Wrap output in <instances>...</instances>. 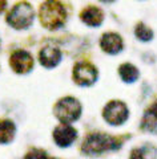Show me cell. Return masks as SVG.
Masks as SVG:
<instances>
[{
    "mask_svg": "<svg viewBox=\"0 0 157 159\" xmlns=\"http://www.w3.org/2000/svg\"><path fill=\"white\" fill-rule=\"evenodd\" d=\"M9 65H11L13 72L19 74H27L33 69L32 54L27 51H23V49L15 51L9 57Z\"/></svg>",
    "mask_w": 157,
    "mask_h": 159,
    "instance_id": "7",
    "label": "cell"
},
{
    "mask_svg": "<svg viewBox=\"0 0 157 159\" xmlns=\"http://www.w3.org/2000/svg\"><path fill=\"white\" fill-rule=\"evenodd\" d=\"M40 23L44 28L48 29H57L64 25L67 20V12L61 3L57 0H47L42 7H40Z\"/></svg>",
    "mask_w": 157,
    "mask_h": 159,
    "instance_id": "1",
    "label": "cell"
},
{
    "mask_svg": "<svg viewBox=\"0 0 157 159\" xmlns=\"http://www.w3.org/2000/svg\"><path fill=\"white\" fill-rule=\"evenodd\" d=\"M35 19V12L32 6H29L28 3H19L15 7L11 8V11L7 15V23L9 27L13 29H27L32 25Z\"/></svg>",
    "mask_w": 157,
    "mask_h": 159,
    "instance_id": "3",
    "label": "cell"
},
{
    "mask_svg": "<svg viewBox=\"0 0 157 159\" xmlns=\"http://www.w3.org/2000/svg\"><path fill=\"white\" fill-rule=\"evenodd\" d=\"M148 116L152 118V119H155V121L157 122V101L153 103V105L150 106V109H149V111L146 113Z\"/></svg>",
    "mask_w": 157,
    "mask_h": 159,
    "instance_id": "17",
    "label": "cell"
},
{
    "mask_svg": "<svg viewBox=\"0 0 157 159\" xmlns=\"http://www.w3.org/2000/svg\"><path fill=\"white\" fill-rule=\"evenodd\" d=\"M129 109L123 101H110L103 110L104 121L110 126H121L128 121Z\"/></svg>",
    "mask_w": 157,
    "mask_h": 159,
    "instance_id": "5",
    "label": "cell"
},
{
    "mask_svg": "<svg viewBox=\"0 0 157 159\" xmlns=\"http://www.w3.org/2000/svg\"><path fill=\"white\" fill-rule=\"evenodd\" d=\"M119 74L124 82L132 84L139 78V69L132 64H123L119 68Z\"/></svg>",
    "mask_w": 157,
    "mask_h": 159,
    "instance_id": "14",
    "label": "cell"
},
{
    "mask_svg": "<svg viewBox=\"0 0 157 159\" xmlns=\"http://www.w3.org/2000/svg\"><path fill=\"white\" fill-rule=\"evenodd\" d=\"M16 134V126L9 119H0V145L11 143Z\"/></svg>",
    "mask_w": 157,
    "mask_h": 159,
    "instance_id": "12",
    "label": "cell"
},
{
    "mask_svg": "<svg viewBox=\"0 0 157 159\" xmlns=\"http://www.w3.org/2000/svg\"><path fill=\"white\" fill-rule=\"evenodd\" d=\"M135 34H136V39H139L140 41H149L153 37V32L149 27L144 25V24H137L135 28Z\"/></svg>",
    "mask_w": 157,
    "mask_h": 159,
    "instance_id": "15",
    "label": "cell"
},
{
    "mask_svg": "<svg viewBox=\"0 0 157 159\" xmlns=\"http://www.w3.org/2000/svg\"><path fill=\"white\" fill-rule=\"evenodd\" d=\"M55 116L57 117L60 123L71 125L81 116V105L73 97H64L55 105Z\"/></svg>",
    "mask_w": 157,
    "mask_h": 159,
    "instance_id": "4",
    "label": "cell"
},
{
    "mask_svg": "<svg viewBox=\"0 0 157 159\" xmlns=\"http://www.w3.org/2000/svg\"><path fill=\"white\" fill-rule=\"evenodd\" d=\"M100 47L103 52L108 54H119L124 49L123 37L116 32H107L101 36Z\"/></svg>",
    "mask_w": 157,
    "mask_h": 159,
    "instance_id": "9",
    "label": "cell"
},
{
    "mask_svg": "<svg viewBox=\"0 0 157 159\" xmlns=\"http://www.w3.org/2000/svg\"><path fill=\"white\" fill-rule=\"evenodd\" d=\"M72 78L80 86H89L96 82L97 70L89 62H77L72 70Z\"/></svg>",
    "mask_w": 157,
    "mask_h": 159,
    "instance_id": "6",
    "label": "cell"
},
{
    "mask_svg": "<svg viewBox=\"0 0 157 159\" xmlns=\"http://www.w3.org/2000/svg\"><path fill=\"white\" fill-rule=\"evenodd\" d=\"M61 61V52L56 47H44L39 52V62L44 68H55Z\"/></svg>",
    "mask_w": 157,
    "mask_h": 159,
    "instance_id": "10",
    "label": "cell"
},
{
    "mask_svg": "<svg viewBox=\"0 0 157 159\" xmlns=\"http://www.w3.org/2000/svg\"><path fill=\"white\" fill-rule=\"evenodd\" d=\"M100 2H103V3H107V4H109V3H113V2H116V0H100Z\"/></svg>",
    "mask_w": 157,
    "mask_h": 159,
    "instance_id": "19",
    "label": "cell"
},
{
    "mask_svg": "<svg viewBox=\"0 0 157 159\" xmlns=\"http://www.w3.org/2000/svg\"><path fill=\"white\" fill-rule=\"evenodd\" d=\"M76 139H77V130L73 129L71 125L60 123L57 127H55L53 141L56 143V146L61 147V148H67L73 145Z\"/></svg>",
    "mask_w": 157,
    "mask_h": 159,
    "instance_id": "8",
    "label": "cell"
},
{
    "mask_svg": "<svg viewBox=\"0 0 157 159\" xmlns=\"http://www.w3.org/2000/svg\"><path fill=\"white\" fill-rule=\"evenodd\" d=\"M157 158V150L152 145H144L141 147H136L130 152L129 159H156Z\"/></svg>",
    "mask_w": 157,
    "mask_h": 159,
    "instance_id": "13",
    "label": "cell"
},
{
    "mask_svg": "<svg viewBox=\"0 0 157 159\" xmlns=\"http://www.w3.org/2000/svg\"><path fill=\"white\" fill-rule=\"evenodd\" d=\"M24 159H53V158L48 157V154L44 150H42V148H32V150L24 157Z\"/></svg>",
    "mask_w": 157,
    "mask_h": 159,
    "instance_id": "16",
    "label": "cell"
},
{
    "mask_svg": "<svg viewBox=\"0 0 157 159\" xmlns=\"http://www.w3.org/2000/svg\"><path fill=\"white\" fill-rule=\"evenodd\" d=\"M81 21L91 28H99L104 21V13L97 7H88L81 12Z\"/></svg>",
    "mask_w": 157,
    "mask_h": 159,
    "instance_id": "11",
    "label": "cell"
},
{
    "mask_svg": "<svg viewBox=\"0 0 157 159\" xmlns=\"http://www.w3.org/2000/svg\"><path fill=\"white\" fill-rule=\"evenodd\" d=\"M6 8H7V0H0V15L4 12Z\"/></svg>",
    "mask_w": 157,
    "mask_h": 159,
    "instance_id": "18",
    "label": "cell"
},
{
    "mask_svg": "<svg viewBox=\"0 0 157 159\" xmlns=\"http://www.w3.org/2000/svg\"><path fill=\"white\" fill-rule=\"evenodd\" d=\"M119 141L112 135L104 133H95L91 134L85 138V141L83 142V152L87 155H101L105 151L115 150L117 148Z\"/></svg>",
    "mask_w": 157,
    "mask_h": 159,
    "instance_id": "2",
    "label": "cell"
}]
</instances>
